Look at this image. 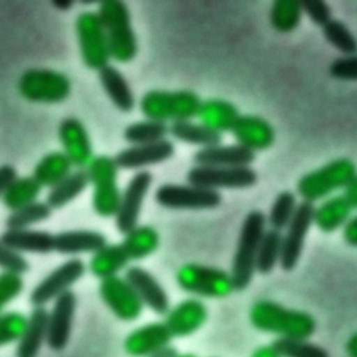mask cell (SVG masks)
I'll use <instances>...</instances> for the list:
<instances>
[{
  "label": "cell",
  "instance_id": "obj_14",
  "mask_svg": "<svg viewBox=\"0 0 357 357\" xmlns=\"http://www.w3.org/2000/svg\"><path fill=\"white\" fill-rule=\"evenodd\" d=\"M152 174L148 170L137 172L121 192L120 205L116 213V229L126 234L138 225L144 199L152 184Z\"/></svg>",
  "mask_w": 357,
  "mask_h": 357
},
{
  "label": "cell",
  "instance_id": "obj_37",
  "mask_svg": "<svg viewBox=\"0 0 357 357\" xmlns=\"http://www.w3.org/2000/svg\"><path fill=\"white\" fill-rule=\"evenodd\" d=\"M169 134V126L156 120H142L128 124L123 131V138L132 145L152 144L166 139Z\"/></svg>",
  "mask_w": 357,
  "mask_h": 357
},
{
  "label": "cell",
  "instance_id": "obj_47",
  "mask_svg": "<svg viewBox=\"0 0 357 357\" xmlns=\"http://www.w3.org/2000/svg\"><path fill=\"white\" fill-rule=\"evenodd\" d=\"M301 6L303 13H305L315 25L325 26L332 20L331 7L322 0H305L301 3Z\"/></svg>",
  "mask_w": 357,
  "mask_h": 357
},
{
  "label": "cell",
  "instance_id": "obj_55",
  "mask_svg": "<svg viewBox=\"0 0 357 357\" xmlns=\"http://www.w3.org/2000/svg\"><path fill=\"white\" fill-rule=\"evenodd\" d=\"M178 357H195V356L191 353H185V354H178Z\"/></svg>",
  "mask_w": 357,
  "mask_h": 357
},
{
  "label": "cell",
  "instance_id": "obj_9",
  "mask_svg": "<svg viewBox=\"0 0 357 357\" xmlns=\"http://www.w3.org/2000/svg\"><path fill=\"white\" fill-rule=\"evenodd\" d=\"M75 32L82 63L100 71L112 60L107 36L98 11H81L75 18Z\"/></svg>",
  "mask_w": 357,
  "mask_h": 357
},
{
  "label": "cell",
  "instance_id": "obj_45",
  "mask_svg": "<svg viewBox=\"0 0 357 357\" xmlns=\"http://www.w3.org/2000/svg\"><path fill=\"white\" fill-rule=\"evenodd\" d=\"M0 268L7 272L22 275L29 269V264L20 252L14 251L0 240Z\"/></svg>",
  "mask_w": 357,
  "mask_h": 357
},
{
  "label": "cell",
  "instance_id": "obj_40",
  "mask_svg": "<svg viewBox=\"0 0 357 357\" xmlns=\"http://www.w3.org/2000/svg\"><path fill=\"white\" fill-rule=\"evenodd\" d=\"M297 199L291 191H282L276 195L269 215L266 218L268 225L273 230H283L289 226L290 220L293 219L296 209H297Z\"/></svg>",
  "mask_w": 357,
  "mask_h": 357
},
{
  "label": "cell",
  "instance_id": "obj_24",
  "mask_svg": "<svg viewBox=\"0 0 357 357\" xmlns=\"http://www.w3.org/2000/svg\"><path fill=\"white\" fill-rule=\"evenodd\" d=\"M107 244V238L103 233L89 229L64 230L54 234L53 250L64 255L75 254H93L99 248Z\"/></svg>",
  "mask_w": 357,
  "mask_h": 357
},
{
  "label": "cell",
  "instance_id": "obj_41",
  "mask_svg": "<svg viewBox=\"0 0 357 357\" xmlns=\"http://www.w3.org/2000/svg\"><path fill=\"white\" fill-rule=\"evenodd\" d=\"M280 357H329L326 349L308 342L307 339L278 337L272 342Z\"/></svg>",
  "mask_w": 357,
  "mask_h": 357
},
{
  "label": "cell",
  "instance_id": "obj_21",
  "mask_svg": "<svg viewBox=\"0 0 357 357\" xmlns=\"http://www.w3.org/2000/svg\"><path fill=\"white\" fill-rule=\"evenodd\" d=\"M174 151L172 141L162 139L152 144L127 146L114 156V160L119 169H142L170 159L174 155Z\"/></svg>",
  "mask_w": 357,
  "mask_h": 357
},
{
  "label": "cell",
  "instance_id": "obj_54",
  "mask_svg": "<svg viewBox=\"0 0 357 357\" xmlns=\"http://www.w3.org/2000/svg\"><path fill=\"white\" fill-rule=\"evenodd\" d=\"M71 4H73L71 1H66V3H64V1H61V3H60V1H54V3H53V6H56V7L60 8V10H67Z\"/></svg>",
  "mask_w": 357,
  "mask_h": 357
},
{
  "label": "cell",
  "instance_id": "obj_1",
  "mask_svg": "<svg viewBox=\"0 0 357 357\" xmlns=\"http://www.w3.org/2000/svg\"><path fill=\"white\" fill-rule=\"evenodd\" d=\"M248 317L255 329L286 339H308L317 329V321L310 312L286 308L271 300L255 301Z\"/></svg>",
  "mask_w": 357,
  "mask_h": 357
},
{
  "label": "cell",
  "instance_id": "obj_49",
  "mask_svg": "<svg viewBox=\"0 0 357 357\" xmlns=\"http://www.w3.org/2000/svg\"><path fill=\"white\" fill-rule=\"evenodd\" d=\"M343 240L350 247H357V215L350 218L343 226Z\"/></svg>",
  "mask_w": 357,
  "mask_h": 357
},
{
  "label": "cell",
  "instance_id": "obj_36",
  "mask_svg": "<svg viewBox=\"0 0 357 357\" xmlns=\"http://www.w3.org/2000/svg\"><path fill=\"white\" fill-rule=\"evenodd\" d=\"M303 6L297 0H275L269 11V22L280 33L294 31L301 22Z\"/></svg>",
  "mask_w": 357,
  "mask_h": 357
},
{
  "label": "cell",
  "instance_id": "obj_51",
  "mask_svg": "<svg viewBox=\"0 0 357 357\" xmlns=\"http://www.w3.org/2000/svg\"><path fill=\"white\" fill-rule=\"evenodd\" d=\"M251 357H280V354L273 349L272 344H269V346L266 344V346H261L257 350H254Z\"/></svg>",
  "mask_w": 357,
  "mask_h": 357
},
{
  "label": "cell",
  "instance_id": "obj_38",
  "mask_svg": "<svg viewBox=\"0 0 357 357\" xmlns=\"http://www.w3.org/2000/svg\"><path fill=\"white\" fill-rule=\"evenodd\" d=\"M282 237H283V234L278 230H273V229L265 230L261 244H259V248H258L257 264H255L257 272L266 275L280 261Z\"/></svg>",
  "mask_w": 357,
  "mask_h": 357
},
{
  "label": "cell",
  "instance_id": "obj_15",
  "mask_svg": "<svg viewBox=\"0 0 357 357\" xmlns=\"http://www.w3.org/2000/svg\"><path fill=\"white\" fill-rule=\"evenodd\" d=\"M314 209L315 206L310 202L301 201L297 205L296 213L282 237V255L279 262L283 271L289 272L297 265L303 252L304 240L314 223Z\"/></svg>",
  "mask_w": 357,
  "mask_h": 357
},
{
  "label": "cell",
  "instance_id": "obj_26",
  "mask_svg": "<svg viewBox=\"0 0 357 357\" xmlns=\"http://www.w3.org/2000/svg\"><path fill=\"white\" fill-rule=\"evenodd\" d=\"M47 317L49 311L45 307H33L25 331L17 342L15 357H38L47 336Z\"/></svg>",
  "mask_w": 357,
  "mask_h": 357
},
{
  "label": "cell",
  "instance_id": "obj_12",
  "mask_svg": "<svg viewBox=\"0 0 357 357\" xmlns=\"http://www.w3.org/2000/svg\"><path fill=\"white\" fill-rule=\"evenodd\" d=\"M258 176L250 166L219 167L195 165L187 172L190 184L218 190V188H247L257 183Z\"/></svg>",
  "mask_w": 357,
  "mask_h": 357
},
{
  "label": "cell",
  "instance_id": "obj_6",
  "mask_svg": "<svg viewBox=\"0 0 357 357\" xmlns=\"http://www.w3.org/2000/svg\"><path fill=\"white\" fill-rule=\"evenodd\" d=\"M92 185V208L102 218L116 216L121 191L119 188V166L113 156L98 155L86 167Z\"/></svg>",
  "mask_w": 357,
  "mask_h": 357
},
{
  "label": "cell",
  "instance_id": "obj_28",
  "mask_svg": "<svg viewBox=\"0 0 357 357\" xmlns=\"http://www.w3.org/2000/svg\"><path fill=\"white\" fill-rule=\"evenodd\" d=\"M353 208L343 194L325 198L314 209V225L324 233H331L344 226L351 218Z\"/></svg>",
  "mask_w": 357,
  "mask_h": 357
},
{
  "label": "cell",
  "instance_id": "obj_53",
  "mask_svg": "<svg viewBox=\"0 0 357 357\" xmlns=\"http://www.w3.org/2000/svg\"><path fill=\"white\" fill-rule=\"evenodd\" d=\"M148 357H178V351H177L176 347H173V346L169 344V346H166V347H163V349H160V350L152 353V354L148 356Z\"/></svg>",
  "mask_w": 357,
  "mask_h": 357
},
{
  "label": "cell",
  "instance_id": "obj_35",
  "mask_svg": "<svg viewBox=\"0 0 357 357\" xmlns=\"http://www.w3.org/2000/svg\"><path fill=\"white\" fill-rule=\"evenodd\" d=\"M42 191V185L33 176H22L13 180L1 197V202L10 211H17L35 201Z\"/></svg>",
  "mask_w": 357,
  "mask_h": 357
},
{
  "label": "cell",
  "instance_id": "obj_20",
  "mask_svg": "<svg viewBox=\"0 0 357 357\" xmlns=\"http://www.w3.org/2000/svg\"><path fill=\"white\" fill-rule=\"evenodd\" d=\"M130 284L134 287L144 305L149 307L155 314H166L170 308V300L163 289V286L158 282V279L145 268L132 265L128 266L124 276Z\"/></svg>",
  "mask_w": 357,
  "mask_h": 357
},
{
  "label": "cell",
  "instance_id": "obj_8",
  "mask_svg": "<svg viewBox=\"0 0 357 357\" xmlns=\"http://www.w3.org/2000/svg\"><path fill=\"white\" fill-rule=\"evenodd\" d=\"M176 282L183 291L199 297H226L234 290L230 272L195 262L181 265Z\"/></svg>",
  "mask_w": 357,
  "mask_h": 357
},
{
  "label": "cell",
  "instance_id": "obj_25",
  "mask_svg": "<svg viewBox=\"0 0 357 357\" xmlns=\"http://www.w3.org/2000/svg\"><path fill=\"white\" fill-rule=\"evenodd\" d=\"M0 240L17 252L47 254L53 250L54 234L35 229H6Z\"/></svg>",
  "mask_w": 357,
  "mask_h": 357
},
{
  "label": "cell",
  "instance_id": "obj_2",
  "mask_svg": "<svg viewBox=\"0 0 357 357\" xmlns=\"http://www.w3.org/2000/svg\"><path fill=\"white\" fill-rule=\"evenodd\" d=\"M98 14L103 24L110 57L117 63L131 61L138 52V40L131 25L128 6L121 0H105Z\"/></svg>",
  "mask_w": 357,
  "mask_h": 357
},
{
  "label": "cell",
  "instance_id": "obj_4",
  "mask_svg": "<svg viewBox=\"0 0 357 357\" xmlns=\"http://www.w3.org/2000/svg\"><path fill=\"white\" fill-rule=\"evenodd\" d=\"M202 100L191 89H151L139 99V110L148 120L184 121L198 116Z\"/></svg>",
  "mask_w": 357,
  "mask_h": 357
},
{
  "label": "cell",
  "instance_id": "obj_18",
  "mask_svg": "<svg viewBox=\"0 0 357 357\" xmlns=\"http://www.w3.org/2000/svg\"><path fill=\"white\" fill-rule=\"evenodd\" d=\"M208 308L198 298H185L169 308L165 314V325L172 337H185L195 333L206 321Z\"/></svg>",
  "mask_w": 357,
  "mask_h": 357
},
{
  "label": "cell",
  "instance_id": "obj_13",
  "mask_svg": "<svg viewBox=\"0 0 357 357\" xmlns=\"http://www.w3.org/2000/svg\"><path fill=\"white\" fill-rule=\"evenodd\" d=\"M99 296L121 321H135L142 314L144 303L126 278L117 275L102 279L99 283Z\"/></svg>",
  "mask_w": 357,
  "mask_h": 357
},
{
  "label": "cell",
  "instance_id": "obj_33",
  "mask_svg": "<svg viewBox=\"0 0 357 357\" xmlns=\"http://www.w3.org/2000/svg\"><path fill=\"white\" fill-rule=\"evenodd\" d=\"M89 184L86 169L73 170L64 180L52 187L46 195V202L52 209H59L74 201Z\"/></svg>",
  "mask_w": 357,
  "mask_h": 357
},
{
  "label": "cell",
  "instance_id": "obj_3",
  "mask_svg": "<svg viewBox=\"0 0 357 357\" xmlns=\"http://www.w3.org/2000/svg\"><path fill=\"white\" fill-rule=\"evenodd\" d=\"M265 230L266 216L261 211H251L245 215L230 269L233 286L237 291L247 289L251 283L255 272L258 248Z\"/></svg>",
  "mask_w": 357,
  "mask_h": 357
},
{
  "label": "cell",
  "instance_id": "obj_22",
  "mask_svg": "<svg viewBox=\"0 0 357 357\" xmlns=\"http://www.w3.org/2000/svg\"><path fill=\"white\" fill-rule=\"evenodd\" d=\"M231 134L238 145L255 152L269 148L275 141V128L261 116H240L231 128Z\"/></svg>",
  "mask_w": 357,
  "mask_h": 357
},
{
  "label": "cell",
  "instance_id": "obj_19",
  "mask_svg": "<svg viewBox=\"0 0 357 357\" xmlns=\"http://www.w3.org/2000/svg\"><path fill=\"white\" fill-rule=\"evenodd\" d=\"M172 339L165 322H148L126 336L123 349L130 357H148L169 346Z\"/></svg>",
  "mask_w": 357,
  "mask_h": 357
},
{
  "label": "cell",
  "instance_id": "obj_50",
  "mask_svg": "<svg viewBox=\"0 0 357 357\" xmlns=\"http://www.w3.org/2000/svg\"><path fill=\"white\" fill-rule=\"evenodd\" d=\"M343 195L349 201L353 209H357V174L343 188Z\"/></svg>",
  "mask_w": 357,
  "mask_h": 357
},
{
  "label": "cell",
  "instance_id": "obj_5",
  "mask_svg": "<svg viewBox=\"0 0 357 357\" xmlns=\"http://www.w3.org/2000/svg\"><path fill=\"white\" fill-rule=\"evenodd\" d=\"M357 174V166L350 158H336L311 170L297 181V194L304 202L312 204L343 190Z\"/></svg>",
  "mask_w": 357,
  "mask_h": 357
},
{
  "label": "cell",
  "instance_id": "obj_44",
  "mask_svg": "<svg viewBox=\"0 0 357 357\" xmlns=\"http://www.w3.org/2000/svg\"><path fill=\"white\" fill-rule=\"evenodd\" d=\"M24 290V280L20 273L3 271L0 273V314Z\"/></svg>",
  "mask_w": 357,
  "mask_h": 357
},
{
  "label": "cell",
  "instance_id": "obj_52",
  "mask_svg": "<svg viewBox=\"0 0 357 357\" xmlns=\"http://www.w3.org/2000/svg\"><path fill=\"white\" fill-rule=\"evenodd\" d=\"M344 350L349 357H357V332H354L344 344Z\"/></svg>",
  "mask_w": 357,
  "mask_h": 357
},
{
  "label": "cell",
  "instance_id": "obj_48",
  "mask_svg": "<svg viewBox=\"0 0 357 357\" xmlns=\"http://www.w3.org/2000/svg\"><path fill=\"white\" fill-rule=\"evenodd\" d=\"M17 170L11 165H1L0 166V198L6 192L7 187L13 183L14 178H17Z\"/></svg>",
  "mask_w": 357,
  "mask_h": 357
},
{
  "label": "cell",
  "instance_id": "obj_10",
  "mask_svg": "<svg viewBox=\"0 0 357 357\" xmlns=\"http://www.w3.org/2000/svg\"><path fill=\"white\" fill-rule=\"evenodd\" d=\"M155 201L167 209H212L220 205L222 195L218 190L194 184L165 183L155 191Z\"/></svg>",
  "mask_w": 357,
  "mask_h": 357
},
{
  "label": "cell",
  "instance_id": "obj_43",
  "mask_svg": "<svg viewBox=\"0 0 357 357\" xmlns=\"http://www.w3.org/2000/svg\"><path fill=\"white\" fill-rule=\"evenodd\" d=\"M28 317L20 311H7L0 314V347L18 342L25 331Z\"/></svg>",
  "mask_w": 357,
  "mask_h": 357
},
{
  "label": "cell",
  "instance_id": "obj_17",
  "mask_svg": "<svg viewBox=\"0 0 357 357\" xmlns=\"http://www.w3.org/2000/svg\"><path fill=\"white\" fill-rule=\"evenodd\" d=\"M77 308V294L68 290L53 301L47 317L46 343L53 351H61L71 335L74 314Z\"/></svg>",
  "mask_w": 357,
  "mask_h": 357
},
{
  "label": "cell",
  "instance_id": "obj_29",
  "mask_svg": "<svg viewBox=\"0 0 357 357\" xmlns=\"http://www.w3.org/2000/svg\"><path fill=\"white\" fill-rule=\"evenodd\" d=\"M99 81L112 103L120 112L130 113L135 107L134 92L128 81L117 67L112 64L103 67L99 71Z\"/></svg>",
  "mask_w": 357,
  "mask_h": 357
},
{
  "label": "cell",
  "instance_id": "obj_16",
  "mask_svg": "<svg viewBox=\"0 0 357 357\" xmlns=\"http://www.w3.org/2000/svg\"><path fill=\"white\" fill-rule=\"evenodd\" d=\"M57 135L61 149L73 166L77 169H86L95 156L84 123L77 117H66L59 124Z\"/></svg>",
  "mask_w": 357,
  "mask_h": 357
},
{
  "label": "cell",
  "instance_id": "obj_32",
  "mask_svg": "<svg viewBox=\"0 0 357 357\" xmlns=\"http://www.w3.org/2000/svg\"><path fill=\"white\" fill-rule=\"evenodd\" d=\"M73 163L63 151H52L42 156L33 167L32 176L42 187H54L73 172Z\"/></svg>",
  "mask_w": 357,
  "mask_h": 357
},
{
  "label": "cell",
  "instance_id": "obj_27",
  "mask_svg": "<svg viewBox=\"0 0 357 357\" xmlns=\"http://www.w3.org/2000/svg\"><path fill=\"white\" fill-rule=\"evenodd\" d=\"M197 117H199V123L222 134L231 131L240 113L237 106L226 99H206L202 100Z\"/></svg>",
  "mask_w": 357,
  "mask_h": 357
},
{
  "label": "cell",
  "instance_id": "obj_31",
  "mask_svg": "<svg viewBox=\"0 0 357 357\" xmlns=\"http://www.w3.org/2000/svg\"><path fill=\"white\" fill-rule=\"evenodd\" d=\"M160 243L158 230L151 225H137L124 234L121 245L130 261L145 259L153 254Z\"/></svg>",
  "mask_w": 357,
  "mask_h": 357
},
{
  "label": "cell",
  "instance_id": "obj_39",
  "mask_svg": "<svg viewBox=\"0 0 357 357\" xmlns=\"http://www.w3.org/2000/svg\"><path fill=\"white\" fill-rule=\"evenodd\" d=\"M52 208L46 201H35L26 206H22L17 211H11V213L6 219L7 229H31V226L46 220Z\"/></svg>",
  "mask_w": 357,
  "mask_h": 357
},
{
  "label": "cell",
  "instance_id": "obj_7",
  "mask_svg": "<svg viewBox=\"0 0 357 357\" xmlns=\"http://www.w3.org/2000/svg\"><path fill=\"white\" fill-rule=\"evenodd\" d=\"M17 89L28 102L60 103L70 96L71 81L61 71L32 67L20 75Z\"/></svg>",
  "mask_w": 357,
  "mask_h": 357
},
{
  "label": "cell",
  "instance_id": "obj_30",
  "mask_svg": "<svg viewBox=\"0 0 357 357\" xmlns=\"http://www.w3.org/2000/svg\"><path fill=\"white\" fill-rule=\"evenodd\" d=\"M130 262L121 243L119 244H106L98 251H95L89 259L88 269L98 279H107L117 276Z\"/></svg>",
  "mask_w": 357,
  "mask_h": 357
},
{
  "label": "cell",
  "instance_id": "obj_42",
  "mask_svg": "<svg viewBox=\"0 0 357 357\" xmlns=\"http://www.w3.org/2000/svg\"><path fill=\"white\" fill-rule=\"evenodd\" d=\"M322 33L325 39L346 56L357 54V39L351 31L339 20H331L325 26H322Z\"/></svg>",
  "mask_w": 357,
  "mask_h": 357
},
{
  "label": "cell",
  "instance_id": "obj_46",
  "mask_svg": "<svg viewBox=\"0 0 357 357\" xmlns=\"http://www.w3.org/2000/svg\"><path fill=\"white\" fill-rule=\"evenodd\" d=\"M331 77L336 79H357V54L343 56L333 60L328 68Z\"/></svg>",
  "mask_w": 357,
  "mask_h": 357
},
{
  "label": "cell",
  "instance_id": "obj_23",
  "mask_svg": "<svg viewBox=\"0 0 357 357\" xmlns=\"http://www.w3.org/2000/svg\"><path fill=\"white\" fill-rule=\"evenodd\" d=\"M255 159L252 151L236 144V145H213L201 148L192 155V160L199 166H250Z\"/></svg>",
  "mask_w": 357,
  "mask_h": 357
},
{
  "label": "cell",
  "instance_id": "obj_11",
  "mask_svg": "<svg viewBox=\"0 0 357 357\" xmlns=\"http://www.w3.org/2000/svg\"><path fill=\"white\" fill-rule=\"evenodd\" d=\"M85 264L79 258H70L46 275L31 291L29 301L33 307H45L59 296L68 291L85 273Z\"/></svg>",
  "mask_w": 357,
  "mask_h": 357
},
{
  "label": "cell",
  "instance_id": "obj_34",
  "mask_svg": "<svg viewBox=\"0 0 357 357\" xmlns=\"http://www.w3.org/2000/svg\"><path fill=\"white\" fill-rule=\"evenodd\" d=\"M169 134L177 141L198 145L201 148L219 145L222 141V134L208 128L202 123H195L192 120L172 123L169 127Z\"/></svg>",
  "mask_w": 357,
  "mask_h": 357
}]
</instances>
